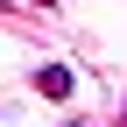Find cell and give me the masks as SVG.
<instances>
[{
    "label": "cell",
    "instance_id": "cell-2",
    "mask_svg": "<svg viewBox=\"0 0 127 127\" xmlns=\"http://www.w3.org/2000/svg\"><path fill=\"white\" fill-rule=\"evenodd\" d=\"M35 7H57V0H35Z\"/></svg>",
    "mask_w": 127,
    "mask_h": 127
},
{
    "label": "cell",
    "instance_id": "cell-1",
    "mask_svg": "<svg viewBox=\"0 0 127 127\" xmlns=\"http://www.w3.org/2000/svg\"><path fill=\"white\" fill-rule=\"evenodd\" d=\"M71 85H78V78L64 71V64H42V71H35V92H42V99H71Z\"/></svg>",
    "mask_w": 127,
    "mask_h": 127
},
{
    "label": "cell",
    "instance_id": "cell-3",
    "mask_svg": "<svg viewBox=\"0 0 127 127\" xmlns=\"http://www.w3.org/2000/svg\"><path fill=\"white\" fill-rule=\"evenodd\" d=\"M64 127H78V120H64Z\"/></svg>",
    "mask_w": 127,
    "mask_h": 127
}]
</instances>
